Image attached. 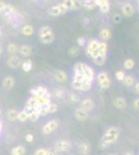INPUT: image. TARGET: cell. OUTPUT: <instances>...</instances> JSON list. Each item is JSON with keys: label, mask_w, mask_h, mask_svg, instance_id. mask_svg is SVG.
<instances>
[{"label": "cell", "mask_w": 139, "mask_h": 155, "mask_svg": "<svg viewBox=\"0 0 139 155\" xmlns=\"http://www.w3.org/2000/svg\"><path fill=\"white\" fill-rule=\"evenodd\" d=\"M31 1H33V2H38V1H41V0H31Z\"/></svg>", "instance_id": "obj_50"}, {"label": "cell", "mask_w": 139, "mask_h": 155, "mask_svg": "<svg viewBox=\"0 0 139 155\" xmlns=\"http://www.w3.org/2000/svg\"><path fill=\"white\" fill-rule=\"evenodd\" d=\"M132 108L135 111H138L139 112V97L133 100V102H132Z\"/></svg>", "instance_id": "obj_41"}, {"label": "cell", "mask_w": 139, "mask_h": 155, "mask_svg": "<svg viewBox=\"0 0 139 155\" xmlns=\"http://www.w3.org/2000/svg\"><path fill=\"white\" fill-rule=\"evenodd\" d=\"M138 6H139V0H138Z\"/></svg>", "instance_id": "obj_52"}, {"label": "cell", "mask_w": 139, "mask_h": 155, "mask_svg": "<svg viewBox=\"0 0 139 155\" xmlns=\"http://www.w3.org/2000/svg\"><path fill=\"white\" fill-rule=\"evenodd\" d=\"M16 12H17V10L15 8L14 5H12V4H6L5 8H4L3 12H2L1 14L3 15L4 18L7 19V18H10V16H13Z\"/></svg>", "instance_id": "obj_22"}, {"label": "cell", "mask_w": 139, "mask_h": 155, "mask_svg": "<svg viewBox=\"0 0 139 155\" xmlns=\"http://www.w3.org/2000/svg\"><path fill=\"white\" fill-rule=\"evenodd\" d=\"M138 12H139V7H138Z\"/></svg>", "instance_id": "obj_53"}, {"label": "cell", "mask_w": 139, "mask_h": 155, "mask_svg": "<svg viewBox=\"0 0 139 155\" xmlns=\"http://www.w3.org/2000/svg\"><path fill=\"white\" fill-rule=\"evenodd\" d=\"M125 77H126V73L123 71H115V78H116L117 81L123 82Z\"/></svg>", "instance_id": "obj_37"}, {"label": "cell", "mask_w": 139, "mask_h": 155, "mask_svg": "<svg viewBox=\"0 0 139 155\" xmlns=\"http://www.w3.org/2000/svg\"><path fill=\"white\" fill-rule=\"evenodd\" d=\"M22 65V61L19 56H16V55H12L10 57H8L7 59V66L10 68H13V69H16L18 67H20Z\"/></svg>", "instance_id": "obj_9"}, {"label": "cell", "mask_w": 139, "mask_h": 155, "mask_svg": "<svg viewBox=\"0 0 139 155\" xmlns=\"http://www.w3.org/2000/svg\"><path fill=\"white\" fill-rule=\"evenodd\" d=\"M74 116H75V119L79 122H84L88 119V113L83 111L82 109L77 108L74 112Z\"/></svg>", "instance_id": "obj_15"}, {"label": "cell", "mask_w": 139, "mask_h": 155, "mask_svg": "<svg viewBox=\"0 0 139 155\" xmlns=\"http://www.w3.org/2000/svg\"><path fill=\"white\" fill-rule=\"evenodd\" d=\"M15 84H16V80H15V78L13 76H6L2 80V87L5 90H12L15 87Z\"/></svg>", "instance_id": "obj_12"}, {"label": "cell", "mask_w": 139, "mask_h": 155, "mask_svg": "<svg viewBox=\"0 0 139 155\" xmlns=\"http://www.w3.org/2000/svg\"><path fill=\"white\" fill-rule=\"evenodd\" d=\"M68 53L71 57H77L80 53V50H79V48H77V47H71L69 49Z\"/></svg>", "instance_id": "obj_35"}, {"label": "cell", "mask_w": 139, "mask_h": 155, "mask_svg": "<svg viewBox=\"0 0 139 155\" xmlns=\"http://www.w3.org/2000/svg\"><path fill=\"white\" fill-rule=\"evenodd\" d=\"M99 45H100V40L97 38H92L87 41L86 43V48H85V53L88 57L90 58H95V56L99 55L100 51H99Z\"/></svg>", "instance_id": "obj_4"}, {"label": "cell", "mask_w": 139, "mask_h": 155, "mask_svg": "<svg viewBox=\"0 0 139 155\" xmlns=\"http://www.w3.org/2000/svg\"><path fill=\"white\" fill-rule=\"evenodd\" d=\"M77 43L79 47H84V46H86V43H87V41H86L85 37H83V36H80V37L77 38Z\"/></svg>", "instance_id": "obj_39"}, {"label": "cell", "mask_w": 139, "mask_h": 155, "mask_svg": "<svg viewBox=\"0 0 139 155\" xmlns=\"http://www.w3.org/2000/svg\"><path fill=\"white\" fill-rule=\"evenodd\" d=\"M134 12H135V7H134L132 3L127 2V3H123V6H121V14L125 17H127V18H130V17L133 16Z\"/></svg>", "instance_id": "obj_10"}, {"label": "cell", "mask_w": 139, "mask_h": 155, "mask_svg": "<svg viewBox=\"0 0 139 155\" xmlns=\"http://www.w3.org/2000/svg\"><path fill=\"white\" fill-rule=\"evenodd\" d=\"M95 81L98 83V86L100 87L102 91H106L111 88L112 86V80L110 76L108 75L107 71H100L95 75Z\"/></svg>", "instance_id": "obj_3"}, {"label": "cell", "mask_w": 139, "mask_h": 155, "mask_svg": "<svg viewBox=\"0 0 139 155\" xmlns=\"http://www.w3.org/2000/svg\"><path fill=\"white\" fill-rule=\"evenodd\" d=\"M62 2L66 4L69 10H78L82 8L80 0H62Z\"/></svg>", "instance_id": "obj_13"}, {"label": "cell", "mask_w": 139, "mask_h": 155, "mask_svg": "<svg viewBox=\"0 0 139 155\" xmlns=\"http://www.w3.org/2000/svg\"><path fill=\"white\" fill-rule=\"evenodd\" d=\"M50 92L48 88L44 85H38L35 87H32L30 89V95H36V94H46V93Z\"/></svg>", "instance_id": "obj_18"}, {"label": "cell", "mask_w": 139, "mask_h": 155, "mask_svg": "<svg viewBox=\"0 0 139 155\" xmlns=\"http://www.w3.org/2000/svg\"><path fill=\"white\" fill-rule=\"evenodd\" d=\"M2 53H3V48H2V46L0 45V55H1Z\"/></svg>", "instance_id": "obj_48"}, {"label": "cell", "mask_w": 139, "mask_h": 155, "mask_svg": "<svg viewBox=\"0 0 139 155\" xmlns=\"http://www.w3.org/2000/svg\"><path fill=\"white\" fill-rule=\"evenodd\" d=\"M95 4L100 8L102 14H108L110 10V2L109 0H95Z\"/></svg>", "instance_id": "obj_11"}, {"label": "cell", "mask_w": 139, "mask_h": 155, "mask_svg": "<svg viewBox=\"0 0 139 155\" xmlns=\"http://www.w3.org/2000/svg\"><path fill=\"white\" fill-rule=\"evenodd\" d=\"M18 120L20 122H25L28 120V115L25 113V111L22 110L20 112H18Z\"/></svg>", "instance_id": "obj_36"}, {"label": "cell", "mask_w": 139, "mask_h": 155, "mask_svg": "<svg viewBox=\"0 0 139 155\" xmlns=\"http://www.w3.org/2000/svg\"><path fill=\"white\" fill-rule=\"evenodd\" d=\"M95 100L90 97L84 98V99H82L79 104V108L82 109V110L85 111V112H87V113H89L90 111H92L93 109H95Z\"/></svg>", "instance_id": "obj_7"}, {"label": "cell", "mask_w": 139, "mask_h": 155, "mask_svg": "<svg viewBox=\"0 0 139 155\" xmlns=\"http://www.w3.org/2000/svg\"><path fill=\"white\" fill-rule=\"evenodd\" d=\"M134 91H135V93L139 94V82L135 83V85H134Z\"/></svg>", "instance_id": "obj_45"}, {"label": "cell", "mask_w": 139, "mask_h": 155, "mask_svg": "<svg viewBox=\"0 0 139 155\" xmlns=\"http://www.w3.org/2000/svg\"><path fill=\"white\" fill-rule=\"evenodd\" d=\"M33 140H34V137H33V134H27L25 136V141L27 142V143H32L33 142Z\"/></svg>", "instance_id": "obj_42"}, {"label": "cell", "mask_w": 139, "mask_h": 155, "mask_svg": "<svg viewBox=\"0 0 139 155\" xmlns=\"http://www.w3.org/2000/svg\"><path fill=\"white\" fill-rule=\"evenodd\" d=\"M2 129H3V123L1 121V110H0V137H1L2 134Z\"/></svg>", "instance_id": "obj_46"}, {"label": "cell", "mask_w": 139, "mask_h": 155, "mask_svg": "<svg viewBox=\"0 0 139 155\" xmlns=\"http://www.w3.org/2000/svg\"><path fill=\"white\" fill-rule=\"evenodd\" d=\"M21 67H22V69L25 73H29L32 69V61L30 60V59H27V60L23 61Z\"/></svg>", "instance_id": "obj_31"}, {"label": "cell", "mask_w": 139, "mask_h": 155, "mask_svg": "<svg viewBox=\"0 0 139 155\" xmlns=\"http://www.w3.org/2000/svg\"><path fill=\"white\" fill-rule=\"evenodd\" d=\"M99 36H100V38L102 39V41H108L112 36V32H111V30H110V28H108V27L102 28L99 32Z\"/></svg>", "instance_id": "obj_19"}, {"label": "cell", "mask_w": 139, "mask_h": 155, "mask_svg": "<svg viewBox=\"0 0 139 155\" xmlns=\"http://www.w3.org/2000/svg\"><path fill=\"white\" fill-rule=\"evenodd\" d=\"M2 37V30H1V28H0V38Z\"/></svg>", "instance_id": "obj_49"}, {"label": "cell", "mask_w": 139, "mask_h": 155, "mask_svg": "<svg viewBox=\"0 0 139 155\" xmlns=\"http://www.w3.org/2000/svg\"><path fill=\"white\" fill-rule=\"evenodd\" d=\"M81 1V6L86 10H92L97 7L95 0H80Z\"/></svg>", "instance_id": "obj_21"}, {"label": "cell", "mask_w": 139, "mask_h": 155, "mask_svg": "<svg viewBox=\"0 0 139 155\" xmlns=\"http://www.w3.org/2000/svg\"><path fill=\"white\" fill-rule=\"evenodd\" d=\"M57 155H59V154H57Z\"/></svg>", "instance_id": "obj_55"}, {"label": "cell", "mask_w": 139, "mask_h": 155, "mask_svg": "<svg viewBox=\"0 0 139 155\" xmlns=\"http://www.w3.org/2000/svg\"><path fill=\"white\" fill-rule=\"evenodd\" d=\"M57 154L58 153L53 149V148H51V149H48V155H57Z\"/></svg>", "instance_id": "obj_44"}, {"label": "cell", "mask_w": 139, "mask_h": 155, "mask_svg": "<svg viewBox=\"0 0 139 155\" xmlns=\"http://www.w3.org/2000/svg\"><path fill=\"white\" fill-rule=\"evenodd\" d=\"M57 111H58L57 104L51 101L49 104H48V113H49V114H54V113H56Z\"/></svg>", "instance_id": "obj_34"}, {"label": "cell", "mask_w": 139, "mask_h": 155, "mask_svg": "<svg viewBox=\"0 0 139 155\" xmlns=\"http://www.w3.org/2000/svg\"><path fill=\"white\" fill-rule=\"evenodd\" d=\"M121 137V130L117 126H110L103 132L99 142V148L101 150H106L110 146L114 145Z\"/></svg>", "instance_id": "obj_2"}, {"label": "cell", "mask_w": 139, "mask_h": 155, "mask_svg": "<svg viewBox=\"0 0 139 155\" xmlns=\"http://www.w3.org/2000/svg\"><path fill=\"white\" fill-rule=\"evenodd\" d=\"M6 119L10 122H15L18 120V111L15 109H10L6 111Z\"/></svg>", "instance_id": "obj_24"}, {"label": "cell", "mask_w": 139, "mask_h": 155, "mask_svg": "<svg viewBox=\"0 0 139 155\" xmlns=\"http://www.w3.org/2000/svg\"><path fill=\"white\" fill-rule=\"evenodd\" d=\"M64 100L68 101L69 104H80V101H81V97H80V95L76 92H69L68 94H67L66 98H64Z\"/></svg>", "instance_id": "obj_17"}, {"label": "cell", "mask_w": 139, "mask_h": 155, "mask_svg": "<svg viewBox=\"0 0 139 155\" xmlns=\"http://www.w3.org/2000/svg\"><path fill=\"white\" fill-rule=\"evenodd\" d=\"M54 39H55V35H54V33H52L50 34V35H47L45 36V37L40 38V41L42 43H45V45H50V43H53Z\"/></svg>", "instance_id": "obj_32"}, {"label": "cell", "mask_w": 139, "mask_h": 155, "mask_svg": "<svg viewBox=\"0 0 139 155\" xmlns=\"http://www.w3.org/2000/svg\"><path fill=\"white\" fill-rule=\"evenodd\" d=\"M67 94H68V92H67L66 89L60 87V88H55L53 91H52L51 96L55 97L56 99H58V100H64Z\"/></svg>", "instance_id": "obj_14"}, {"label": "cell", "mask_w": 139, "mask_h": 155, "mask_svg": "<svg viewBox=\"0 0 139 155\" xmlns=\"http://www.w3.org/2000/svg\"><path fill=\"white\" fill-rule=\"evenodd\" d=\"M112 21H113V23H116V24L121 23V16L119 14H114L113 17H112Z\"/></svg>", "instance_id": "obj_40"}, {"label": "cell", "mask_w": 139, "mask_h": 155, "mask_svg": "<svg viewBox=\"0 0 139 155\" xmlns=\"http://www.w3.org/2000/svg\"><path fill=\"white\" fill-rule=\"evenodd\" d=\"M92 150V146L88 142H82L79 144V152L81 154H89Z\"/></svg>", "instance_id": "obj_25"}, {"label": "cell", "mask_w": 139, "mask_h": 155, "mask_svg": "<svg viewBox=\"0 0 139 155\" xmlns=\"http://www.w3.org/2000/svg\"><path fill=\"white\" fill-rule=\"evenodd\" d=\"M73 147V144L69 140H59V141L55 142L53 146V149L55 150L57 153H64V152H69Z\"/></svg>", "instance_id": "obj_5"}, {"label": "cell", "mask_w": 139, "mask_h": 155, "mask_svg": "<svg viewBox=\"0 0 139 155\" xmlns=\"http://www.w3.org/2000/svg\"><path fill=\"white\" fill-rule=\"evenodd\" d=\"M110 155H114V154H110Z\"/></svg>", "instance_id": "obj_54"}, {"label": "cell", "mask_w": 139, "mask_h": 155, "mask_svg": "<svg viewBox=\"0 0 139 155\" xmlns=\"http://www.w3.org/2000/svg\"><path fill=\"white\" fill-rule=\"evenodd\" d=\"M6 4L7 3H5L3 0H0V12H3V10L5 8V6H6Z\"/></svg>", "instance_id": "obj_43"}, {"label": "cell", "mask_w": 139, "mask_h": 155, "mask_svg": "<svg viewBox=\"0 0 139 155\" xmlns=\"http://www.w3.org/2000/svg\"><path fill=\"white\" fill-rule=\"evenodd\" d=\"M123 85L127 87H133L134 85H135L136 83V80H135V77L132 75H126L125 79H123Z\"/></svg>", "instance_id": "obj_28"}, {"label": "cell", "mask_w": 139, "mask_h": 155, "mask_svg": "<svg viewBox=\"0 0 139 155\" xmlns=\"http://www.w3.org/2000/svg\"><path fill=\"white\" fill-rule=\"evenodd\" d=\"M58 126H59V121H58V119H51L43 126L42 132L45 134V136H49V134H53V132L57 129Z\"/></svg>", "instance_id": "obj_6"}, {"label": "cell", "mask_w": 139, "mask_h": 155, "mask_svg": "<svg viewBox=\"0 0 139 155\" xmlns=\"http://www.w3.org/2000/svg\"><path fill=\"white\" fill-rule=\"evenodd\" d=\"M123 155H134V152L132 151V150H128V151L125 152V154Z\"/></svg>", "instance_id": "obj_47"}, {"label": "cell", "mask_w": 139, "mask_h": 155, "mask_svg": "<svg viewBox=\"0 0 139 155\" xmlns=\"http://www.w3.org/2000/svg\"><path fill=\"white\" fill-rule=\"evenodd\" d=\"M48 12H49V15L52 17H59V16H62V15H64V12H62V10H60L58 4H56V5L50 7L49 10H48Z\"/></svg>", "instance_id": "obj_26"}, {"label": "cell", "mask_w": 139, "mask_h": 155, "mask_svg": "<svg viewBox=\"0 0 139 155\" xmlns=\"http://www.w3.org/2000/svg\"><path fill=\"white\" fill-rule=\"evenodd\" d=\"M54 80L59 84H64L68 81V73L64 71V69H56L54 71Z\"/></svg>", "instance_id": "obj_8"}, {"label": "cell", "mask_w": 139, "mask_h": 155, "mask_svg": "<svg viewBox=\"0 0 139 155\" xmlns=\"http://www.w3.org/2000/svg\"><path fill=\"white\" fill-rule=\"evenodd\" d=\"M33 155H48V149L47 148H38L33 152Z\"/></svg>", "instance_id": "obj_38"}, {"label": "cell", "mask_w": 139, "mask_h": 155, "mask_svg": "<svg viewBox=\"0 0 139 155\" xmlns=\"http://www.w3.org/2000/svg\"><path fill=\"white\" fill-rule=\"evenodd\" d=\"M95 79V69L84 62H77L73 68L71 86L77 92H88L92 89Z\"/></svg>", "instance_id": "obj_1"}, {"label": "cell", "mask_w": 139, "mask_h": 155, "mask_svg": "<svg viewBox=\"0 0 139 155\" xmlns=\"http://www.w3.org/2000/svg\"><path fill=\"white\" fill-rule=\"evenodd\" d=\"M6 51H7V53L10 54V55H16V54L19 52V47L16 45V43H8L7 47H6Z\"/></svg>", "instance_id": "obj_30"}, {"label": "cell", "mask_w": 139, "mask_h": 155, "mask_svg": "<svg viewBox=\"0 0 139 155\" xmlns=\"http://www.w3.org/2000/svg\"><path fill=\"white\" fill-rule=\"evenodd\" d=\"M34 32V28L32 27L31 25H29V24H26V25H24L22 27V29H21V33L23 34V35L25 36H30L32 35Z\"/></svg>", "instance_id": "obj_29"}, {"label": "cell", "mask_w": 139, "mask_h": 155, "mask_svg": "<svg viewBox=\"0 0 139 155\" xmlns=\"http://www.w3.org/2000/svg\"><path fill=\"white\" fill-rule=\"evenodd\" d=\"M81 155H89V154H81Z\"/></svg>", "instance_id": "obj_51"}, {"label": "cell", "mask_w": 139, "mask_h": 155, "mask_svg": "<svg viewBox=\"0 0 139 155\" xmlns=\"http://www.w3.org/2000/svg\"><path fill=\"white\" fill-rule=\"evenodd\" d=\"M134 66H135V61H134L133 59L128 58V59H126V60L123 61V67H125V69L130 71V69H132Z\"/></svg>", "instance_id": "obj_33"}, {"label": "cell", "mask_w": 139, "mask_h": 155, "mask_svg": "<svg viewBox=\"0 0 139 155\" xmlns=\"http://www.w3.org/2000/svg\"><path fill=\"white\" fill-rule=\"evenodd\" d=\"M38 37L42 38V37H45V36L50 35V34L54 33V32H53V30H52V28L50 27V26L44 25V26H42L40 29H38Z\"/></svg>", "instance_id": "obj_20"}, {"label": "cell", "mask_w": 139, "mask_h": 155, "mask_svg": "<svg viewBox=\"0 0 139 155\" xmlns=\"http://www.w3.org/2000/svg\"><path fill=\"white\" fill-rule=\"evenodd\" d=\"M112 104H113V106L115 107L116 109H118V110H123V109H126L128 107L127 99L123 96L115 97L113 99V101H112Z\"/></svg>", "instance_id": "obj_16"}, {"label": "cell", "mask_w": 139, "mask_h": 155, "mask_svg": "<svg viewBox=\"0 0 139 155\" xmlns=\"http://www.w3.org/2000/svg\"><path fill=\"white\" fill-rule=\"evenodd\" d=\"M26 153V148L22 145H19L14 147L10 150V155H25Z\"/></svg>", "instance_id": "obj_27"}, {"label": "cell", "mask_w": 139, "mask_h": 155, "mask_svg": "<svg viewBox=\"0 0 139 155\" xmlns=\"http://www.w3.org/2000/svg\"><path fill=\"white\" fill-rule=\"evenodd\" d=\"M19 53L24 57H29L32 53V48L29 45H22L19 48Z\"/></svg>", "instance_id": "obj_23"}]
</instances>
